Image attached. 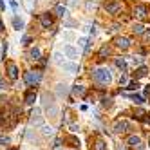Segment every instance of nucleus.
<instances>
[{"instance_id":"f704fd0d","label":"nucleus","mask_w":150,"mask_h":150,"mask_svg":"<svg viewBox=\"0 0 150 150\" xmlns=\"http://www.w3.org/2000/svg\"><path fill=\"white\" fill-rule=\"evenodd\" d=\"M72 36H74V35L71 33V31H69V33H65V40H72Z\"/></svg>"},{"instance_id":"dca6fc26","label":"nucleus","mask_w":150,"mask_h":150,"mask_svg":"<svg viewBox=\"0 0 150 150\" xmlns=\"http://www.w3.org/2000/svg\"><path fill=\"white\" fill-rule=\"evenodd\" d=\"M114 63H116V67H120L123 72L127 71V62H125L123 58H116V60H114Z\"/></svg>"},{"instance_id":"cd10ccee","label":"nucleus","mask_w":150,"mask_h":150,"mask_svg":"<svg viewBox=\"0 0 150 150\" xmlns=\"http://www.w3.org/2000/svg\"><path fill=\"white\" fill-rule=\"evenodd\" d=\"M42 134L44 136H52V128L51 127H42Z\"/></svg>"},{"instance_id":"9d476101","label":"nucleus","mask_w":150,"mask_h":150,"mask_svg":"<svg viewBox=\"0 0 150 150\" xmlns=\"http://www.w3.org/2000/svg\"><path fill=\"white\" fill-rule=\"evenodd\" d=\"M7 76L11 80H16L18 78V67L15 63H7Z\"/></svg>"},{"instance_id":"39448f33","label":"nucleus","mask_w":150,"mask_h":150,"mask_svg":"<svg viewBox=\"0 0 150 150\" xmlns=\"http://www.w3.org/2000/svg\"><path fill=\"white\" fill-rule=\"evenodd\" d=\"M31 125H35V127L42 125V110L38 109V107L33 110V114H31Z\"/></svg>"},{"instance_id":"2eb2a0df","label":"nucleus","mask_w":150,"mask_h":150,"mask_svg":"<svg viewBox=\"0 0 150 150\" xmlns=\"http://www.w3.org/2000/svg\"><path fill=\"white\" fill-rule=\"evenodd\" d=\"M13 25H15L16 31L24 29V20H22V18H18V16H15V18H13Z\"/></svg>"},{"instance_id":"4be33fe9","label":"nucleus","mask_w":150,"mask_h":150,"mask_svg":"<svg viewBox=\"0 0 150 150\" xmlns=\"http://www.w3.org/2000/svg\"><path fill=\"white\" fill-rule=\"evenodd\" d=\"M94 148H96V150H107V145H105L103 139H98V141H96V145H94Z\"/></svg>"},{"instance_id":"c9c22d12","label":"nucleus","mask_w":150,"mask_h":150,"mask_svg":"<svg viewBox=\"0 0 150 150\" xmlns=\"http://www.w3.org/2000/svg\"><path fill=\"white\" fill-rule=\"evenodd\" d=\"M78 0H67V6H76Z\"/></svg>"},{"instance_id":"bb28decb","label":"nucleus","mask_w":150,"mask_h":150,"mask_svg":"<svg viewBox=\"0 0 150 150\" xmlns=\"http://www.w3.org/2000/svg\"><path fill=\"white\" fill-rule=\"evenodd\" d=\"M127 89H128V91H137V89H139V83H137V81H130Z\"/></svg>"},{"instance_id":"4468645a","label":"nucleus","mask_w":150,"mask_h":150,"mask_svg":"<svg viewBox=\"0 0 150 150\" xmlns=\"http://www.w3.org/2000/svg\"><path fill=\"white\" fill-rule=\"evenodd\" d=\"M65 92H67V85L65 83H58L56 85V94L58 96H65Z\"/></svg>"},{"instance_id":"f8f14e48","label":"nucleus","mask_w":150,"mask_h":150,"mask_svg":"<svg viewBox=\"0 0 150 150\" xmlns=\"http://www.w3.org/2000/svg\"><path fill=\"white\" fill-rule=\"evenodd\" d=\"M83 94H85V87H83V85H74V87H72V96H74V98L83 96Z\"/></svg>"},{"instance_id":"6ab92c4d","label":"nucleus","mask_w":150,"mask_h":150,"mask_svg":"<svg viewBox=\"0 0 150 150\" xmlns=\"http://www.w3.org/2000/svg\"><path fill=\"white\" fill-rule=\"evenodd\" d=\"M146 72H148V69H146L145 65H141V67L136 71V78H145V76H146Z\"/></svg>"},{"instance_id":"ea45409f","label":"nucleus","mask_w":150,"mask_h":150,"mask_svg":"<svg viewBox=\"0 0 150 150\" xmlns=\"http://www.w3.org/2000/svg\"><path fill=\"white\" fill-rule=\"evenodd\" d=\"M0 31H4V24H2V20H0Z\"/></svg>"},{"instance_id":"f03ea898","label":"nucleus","mask_w":150,"mask_h":150,"mask_svg":"<svg viewBox=\"0 0 150 150\" xmlns=\"http://www.w3.org/2000/svg\"><path fill=\"white\" fill-rule=\"evenodd\" d=\"M40 80H42V74L38 71H29V72H25V76H24V81L27 85H36V83H40Z\"/></svg>"},{"instance_id":"9b49d317","label":"nucleus","mask_w":150,"mask_h":150,"mask_svg":"<svg viewBox=\"0 0 150 150\" xmlns=\"http://www.w3.org/2000/svg\"><path fill=\"white\" fill-rule=\"evenodd\" d=\"M24 100H25V103H27V105H33V103L36 101V92H35V91H27Z\"/></svg>"},{"instance_id":"a211bd4d","label":"nucleus","mask_w":150,"mask_h":150,"mask_svg":"<svg viewBox=\"0 0 150 150\" xmlns=\"http://www.w3.org/2000/svg\"><path fill=\"white\" fill-rule=\"evenodd\" d=\"M136 15H137L139 18H145V16H146V7H145V6H137V7H136Z\"/></svg>"},{"instance_id":"6e6552de","label":"nucleus","mask_w":150,"mask_h":150,"mask_svg":"<svg viewBox=\"0 0 150 150\" xmlns=\"http://www.w3.org/2000/svg\"><path fill=\"white\" fill-rule=\"evenodd\" d=\"M40 24H42V27H45V29H49V27L52 25V16H51L49 13H45V15H42V16H40Z\"/></svg>"},{"instance_id":"a878e982","label":"nucleus","mask_w":150,"mask_h":150,"mask_svg":"<svg viewBox=\"0 0 150 150\" xmlns=\"http://www.w3.org/2000/svg\"><path fill=\"white\" fill-rule=\"evenodd\" d=\"M132 31H134V33H136V35H141V33H143V25H141V24H134V27H132Z\"/></svg>"},{"instance_id":"a19ab883","label":"nucleus","mask_w":150,"mask_h":150,"mask_svg":"<svg viewBox=\"0 0 150 150\" xmlns=\"http://www.w3.org/2000/svg\"><path fill=\"white\" fill-rule=\"evenodd\" d=\"M11 150H13V148H11Z\"/></svg>"},{"instance_id":"423d86ee","label":"nucleus","mask_w":150,"mask_h":150,"mask_svg":"<svg viewBox=\"0 0 150 150\" xmlns=\"http://www.w3.org/2000/svg\"><path fill=\"white\" fill-rule=\"evenodd\" d=\"M120 9H121V4L117 2V0H110V2L105 4V11L107 13H116V11H120Z\"/></svg>"},{"instance_id":"1a4fd4ad","label":"nucleus","mask_w":150,"mask_h":150,"mask_svg":"<svg viewBox=\"0 0 150 150\" xmlns=\"http://www.w3.org/2000/svg\"><path fill=\"white\" fill-rule=\"evenodd\" d=\"M63 54H65L67 58H76V54H78V51L74 49L71 44H67V45H63Z\"/></svg>"},{"instance_id":"58836bf2","label":"nucleus","mask_w":150,"mask_h":150,"mask_svg":"<svg viewBox=\"0 0 150 150\" xmlns=\"http://www.w3.org/2000/svg\"><path fill=\"white\" fill-rule=\"evenodd\" d=\"M0 9H6V4H4V0H0Z\"/></svg>"},{"instance_id":"ddd939ff","label":"nucleus","mask_w":150,"mask_h":150,"mask_svg":"<svg viewBox=\"0 0 150 150\" xmlns=\"http://www.w3.org/2000/svg\"><path fill=\"white\" fill-rule=\"evenodd\" d=\"M29 56L33 58V60H40V56H42V51H40L38 47H33V49L29 51Z\"/></svg>"},{"instance_id":"72a5a7b5","label":"nucleus","mask_w":150,"mask_h":150,"mask_svg":"<svg viewBox=\"0 0 150 150\" xmlns=\"http://www.w3.org/2000/svg\"><path fill=\"white\" fill-rule=\"evenodd\" d=\"M0 89H7V81L0 78Z\"/></svg>"},{"instance_id":"f3484780","label":"nucleus","mask_w":150,"mask_h":150,"mask_svg":"<svg viewBox=\"0 0 150 150\" xmlns=\"http://www.w3.org/2000/svg\"><path fill=\"white\" fill-rule=\"evenodd\" d=\"M54 13H56L58 16H65V15H67V7H65V6H56V7H54Z\"/></svg>"},{"instance_id":"aec40b11","label":"nucleus","mask_w":150,"mask_h":150,"mask_svg":"<svg viewBox=\"0 0 150 150\" xmlns=\"http://www.w3.org/2000/svg\"><path fill=\"white\" fill-rule=\"evenodd\" d=\"M139 143H141L139 136H130V137H128V145H130V146H137Z\"/></svg>"},{"instance_id":"4c0bfd02","label":"nucleus","mask_w":150,"mask_h":150,"mask_svg":"<svg viewBox=\"0 0 150 150\" xmlns=\"http://www.w3.org/2000/svg\"><path fill=\"white\" fill-rule=\"evenodd\" d=\"M22 42H24V44H29L31 38H29V36H24V38H22Z\"/></svg>"},{"instance_id":"412c9836","label":"nucleus","mask_w":150,"mask_h":150,"mask_svg":"<svg viewBox=\"0 0 150 150\" xmlns=\"http://www.w3.org/2000/svg\"><path fill=\"white\" fill-rule=\"evenodd\" d=\"M42 100H44V105H45V109H49L51 105H54V103H52V100L49 98L47 94H42Z\"/></svg>"},{"instance_id":"c85d7f7f","label":"nucleus","mask_w":150,"mask_h":150,"mask_svg":"<svg viewBox=\"0 0 150 150\" xmlns=\"http://www.w3.org/2000/svg\"><path fill=\"white\" fill-rule=\"evenodd\" d=\"M87 44H89V40H87V38H80V40H78V45L83 47V49H85V45H87Z\"/></svg>"},{"instance_id":"c756f323","label":"nucleus","mask_w":150,"mask_h":150,"mask_svg":"<svg viewBox=\"0 0 150 150\" xmlns=\"http://www.w3.org/2000/svg\"><path fill=\"white\" fill-rule=\"evenodd\" d=\"M141 56H132V63H134V65H141Z\"/></svg>"},{"instance_id":"b1692460","label":"nucleus","mask_w":150,"mask_h":150,"mask_svg":"<svg viewBox=\"0 0 150 150\" xmlns=\"http://www.w3.org/2000/svg\"><path fill=\"white\" fill-rule=\"evenodd\" d=\"M9 143H11V137L9 136H0V146H6Z\"/></svg>"},{"instance_id":"e433bc0d","label":"nucleus","mask_w":150,"mask_h":150,"mask_svg":"<svg viewBox=\"0 0 150 150\" xmlns=\"http://www.w3.org/2000/svg\"><path fill=\"white\" fill-rule=\"evenodd\" d=\"M120 81H121L123 85H127V83H128V80H127V76H121V80H120Z\"/></svg>"},{"instance_id":"2f4dec72","label":"nucleus","mask_w":150,"mask_h":150,"mask_svg":"<svg viewBox=\"0 0 150 150\" xmlns=\"http://www.w3.org/2000/svg\"><path fill=\"white\" fill-rule=\"evenodd\" d=\"M105 54H110V49H109V47H103V49L100 51V56H105Z\"/></svg>"},{"instance_id":"0eeeda50","label":"nucleus","mask_w":150,"mask_h":150,"mask_svg":"<svg viewBox=\"0 0 150 150\" xmlns=\"http://www.w3.org/2000/svg\"><path fill=\"white\" fill-rule=\"evenodd\" d=\"M116 45L117 47H120V49H128V47H130V40H128L127 36H117L116 38Z\"/></svg>"},{"instance_id":"5701e85b","label":"nucleus","mask_w":150,"mask_h":150,"mask_svg":"<svg viewBox=\"0 0 150 150\" xmlns=\"http://www.w3.org/2000/svg\"><path fill=\"white\" fill-rule=\"evenodd\" d=\"M130 98H132V101H134L136 105H141V103H145V98H141V96H137V94H132Z\"/></svg>"},{"instance_id":"7c9ffc66","label":"nucleus","mask_w":150,"mask_h":150,"mask_svg":"<svg viewBox=\"0 0 150 150\" xmlns=\"http://www.w3.org/2000/svg\"><path fill=\"white\" fill-rule=\"evenodd\" d=\"M6 54H7V42L2 44V58H6Z\"/></svg>"},{"instance_id":"473e14b6","label":"nucleus","mask_w":150,"mask_h":150,"mask_svg":"<svg viewBox=\"0 0 150 150\" xmlns=\"http://www.w3.org/2000/svg\"><path fill=\"white\" fill-rule=\"evenodd\" d=\"M9 6L13 7V11H18V4H16V0H9Z\"/></svg>"},{"instance_id":"f257e3e1","label":"nucleus","mask_w":150,"mask_h":150,"mask_svg":"<svg viewBox=\"0 0 150 150\" xmlns=\"http://www.w3.org/2000/svg\"><path fill=\"white\" fill-rule=\"evenodd\" d=\"M92 78H94L96 83H100V85H109L112 81V74H110L109 69L100 67V69H94L92 71Z\"/></svg>"},{"instance_id":"7ed1b4c3","label":"nucleus","mask_w":150,"mask_h":150,"mask_svg":"<svg viewBox=\"0 0 150 150\" xmlns=\"http://www.w3.org/2000/svg\"><path fill=\"white\" fill-rule=\"evenodd\" d=\"M62 69L65 71L67 74H76L80 71V65H78V63H74V62H63L62 63Z\"/></svg>"},{"instance_id":"393cba45","label":"nucleus","mask_w":150,"mask_h":150,"mask_svg":"<svg viewBox=\"0 0 150 150\" xmlns=\"http://www.w3.org/2000/svg\"><path fill=\"white\" fill-rule=\"evenodd\" d=\"M52 60H54L56 63H60V65H62V63H63V56H62V52H54V56H52Z\"/></svg>"},{"instance_id":"20e7f679","label":"nucleus","mask_w":150,"mask_h":150,"mask_svg":"<svg viewBox=\"0 0 150 150\" xmlns=\"http://www.w3.org/2000/svg\"><path fill=\"white\" fill-rule=\"evenodd\" d=\"M128 130V121L127 120H117L116 123H114V132L116 134H123V132H127Z\"/></svg>"}]
</instances>
